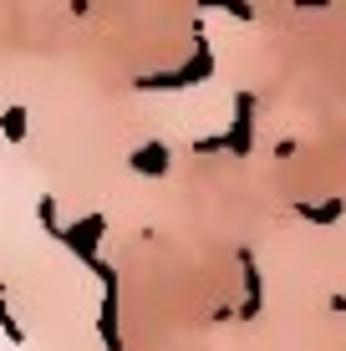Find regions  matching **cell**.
Returning a JSON list of instances; mask_svg holds the SVG:
<instances>
[{
    "label": "cell",
    "mask_w": 346,
    "mask_h": 351,
    "mask_svg": "<svg viewBox=\"0 0 346 351\" xmlns=\"http://www.w3.org/2000/svg\"><path fill=\"white\" fill-rule=\"evenodd\" d=\"M295 10H331V0H291Z\"/></svg>",
    "instance_id": "30bf717a"
},
{
    "label": "cell",
    "mask_w": 346,
    "mask_h": 351,
    "mask_svg": "<svg viewBox=\"0 0 346 351\" xmlns=\"http://www.w3.org/2000/svg\"><path fill=\"white\" fill-rule=\"evenodd\" d=\"M127 163H133V173H143V178H163L169 163H173V153H169V143H138Z\"/></svg>",
    "instance_id": "8992f818"
},
{
    "label": "cell",
    "mask_w": 346,
    "mask_h": 351,
    "mask_svg": "<svg viewBox=\"0 0 346 351\" xmlns=\"http://www.w3.org/2000/svg\"><path fill=\"white\" fill-rule=\"evenodd\" d=\"M295 214H301V224L331 229V224L346 219V199H341V193H331V199H301V204H295Z\"/></svg>",
    "instance_id": "5b68a950"
},
{
    "label": "cell",
    "mask_w": 346,
    "mask_h": 351,
    "mask_svg": "<svg viewBox=\"0 0 346 351\" xmlns=\"http://www.w3.org/2000/svg\"><path fill=\"white\" fill-rule=\"evenodd\" d=\"M0 336H5L10 346H26V326H21L16 311L5 306V285H0Z\"/></svg>",
    "instance_id": "9c48e42d"
},
{
    "label": "cell",
    "mask_w": 346,
    "mask_h": 351,
    "mask_svg": "<svg viewBox=\"0 0 346 351\" xmlns=\"http://www.w3.org/2000/svg\"><path fill=\"white\" fill-rule=\"evenodd\" d=\"M102 234H107V219L102 214H87V219H77V224H66V234H62V250L66 255H77V265H97V245H102Z\"/></svg>",
    "instance_id": "3957f363"
},
{
    "label": "cell",
    "mask_w": 346,
    "mask_h": 351,
    "mask_svg": "<svg viewBox=\"0 0 346 351\" xmlns=\"http://www.w3.org/2000/svg\"><path fill=\"white\" fill-rule=\"evenodd\" d=\"M214 77V46L204 26H194V62L173 66V71H143V77L133 82L138 92H184V87H199V82Z\"/></svg>",
    "instance_id": "6da1fadb"
},
{
    "label": "cell",
    "mask_w": 346,
    "mask_h": 351,
    "mask_svg": "<svg viewBox=\"0 0 346 351\" xmlns=\"http://www.w3.org/2000/svg\"><path fill=\"white\" fill-rule=\"evenodd\" d=\"M240 280H245V295H240V321H255L265 311V275H260V260L255 250H240Z\"/></svg>",
    "instance_id": "277c9868"
},
{
    "label": "cell",
    "mask_w": 346,
    "mask_h": 351,
    "mask_svg": "<svg viewBox=\"0 0 346 351\" xmlns=\"http://www.w3.org/2000/svg\"><path fill=\"white\" fill-rule=\"evenodd\" d=\"M326 306H331V311H336V316H346V290H336V295H331V300H326Z\"/></svg>",
    "instance_id": "8fae6325"
},
{
    "label": "cell",
    "mask_w": 346,
    "mask_h": 351,
    "mask_svg": "<svg viewBox=\"0 0 346 351\" xmlns=\"http://www.w3.org/2000/svg\"><path fill=\"white\" fill-rule=\"evenodd\" d=\"M255 97L249 92H234V117L224 132H209V138L194 143V153H234V158H249L255 153Z\"/></svg>",
    "instance_id": "7a4b0ae2"
},
{
    "label": "cell",
    "mask_w": 346,
    "mask_h": 351,
    "mask_svg": "<svg viewBox=\"0 0 346 351\" xmlns=\"http://www.w3.org/2000/svg\"><path fill=\"white\" fill-rule=\"evenodd\" d=\"M26 132H31L26 102H10L5 112H0V138H5V143H26Z\"/></svg>",
    "instance_id": "52a82bcc"
},
{
    "label": "cell",
    "mask_w": 346,
    "mask_h": 351,
    "mask_svg": "<svg viewBox=\"0 0 346 351\" xmlns=\"http://www.w3.org/2000/svg\"><path fill=\"white\" fill-rule=\"evenodd\" d=\"M199 10H224V16L240 21V26L255 21V5H249V0H199Z\"/></svg>",
    "instance_id": "ba28073f"
}]
</instances>
